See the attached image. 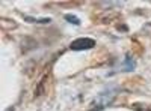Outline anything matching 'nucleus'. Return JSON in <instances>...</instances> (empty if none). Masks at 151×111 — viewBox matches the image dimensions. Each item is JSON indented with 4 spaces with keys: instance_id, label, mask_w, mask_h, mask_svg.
<instances>
[{
    "instance_id": "nucleus-6",
    "label": "nucleus",
    "mask_w": 151,
    "mask_h": 111,
    "mask_svg": "<svg viewBox=\"0 0 151 111\" xmlns=\"http://www.w3.org/2000/svg\"><path fill=\"white\" fill-rule=\"evenodd\" d=\"M130 108L134 110V111H151V104H148V102H133Z\"/></svg>"
},
{
    "instance_id": "nucleus-1",
    "label": "nucleus",
    "mask_w": 151,
    "mask_h": 111,
    "mask_svg": "<svg viewBox=\"0 0 151 111\" xmlns=\"http://www.w3.org/2000/svg\"><path fill=\"white\" fill-rule=\"evenodd\" d=\"M95 39L91 38H79L70 44V50L73 51H86V50H91V48L95 47Z\"/></svg>"
},
{
    "instance_id": "nucleus-7",
    "label": "nucleus",
    "mask_w": 151,
    "mask_h": 111,
    "mask_svg": "<svg viewBox=\"0 0 151 111\" xmlns=\"http://www.w3.org/2000/svg\"><path fill=\"white\" fill-rule=\"evenodd\" d=\"M136 68V63L130 59V57H125L124 60V65H122V71H133Z\"/></svg>"
},
{
    "instance_id": "nucleus-3",
    "label": "nucleus",
    "mask_w": 151,
    "mask_h": 111,
    "mask_svg": "<svg viewBox=\"0 0 151 111\" xmlns=\"http://www.w3.org/2000/svg\"><path fill=\"white\" fill-rule=\"evenodd\" d=\"M50 75H52V71H50V68L45 69V72L42 74V77L40 78V81H38L36 87H35V92H33V96L35 98H40L45 93V87H47V83L50 80Z\"/></svg>"
},
{
    "instance_id": "nucleus-2",
    "label": "nucleus",
    "mask_w": 151,
    "mask_h": 111,
    "mask_svg": "<svg viewBox=\"0 0 151 111\" xmlns=\"http://www.w3.org/2000/svg\"><path fill=\"white\" fill-rule=\"evenodd\" d=\"M121 15L115 11H104V12H100L98 15L94 17V21L97 24H110L113 21H116V18H119Z\"/></svg>"
},
{
    "instance_id": "nucleus-9",
    "label": "nucleus",
    "mask_w": 151,
    "mask_h": 111,
    "mask_svg": "<svg viewBox=\"0 0 151 111\" xmlns=\"http://www.w3.org/2000/svg\"><path fill=\"white\" fill-rule=\"evenodd\" d=\"M36 23L38 24H48V23H52V18H36Z\"/></svg>"
},
{
    "instance_id": "nucleus-4",
    "label": "nucleus",
    "mask_w": 151,
    "mask_h": 111,
    "mask_svg": "<svg viewBox=\"0 0 151 111\" xmlns=\"http://www.w3.org/2000/svg\"><path fill=\"white\" fill-rule=\"evenodd\" d=\"M38 47V42L30 38V36H24V38L21 39V51L23 53H27L30 50H35V48Z\"/></svg>"
},
{
    "instance_id": "nucleus-11",
    "label": "nucleus",
    "mask_w": 151,
    "mask_h": 111,
    "mask_svg": "<svg viewBox=\"0 0 151 111\" xmlns=\"http://www.w3.org/2000/svg\"><path fill=\"white\" fill-rule=\"evenodd\" d=\"M14 110H15L14 107H8V110H6V111H14Z\"/></svg>"
},
{
    "instance_id": "nucleus-10",
    "label": "nucleus",
    "mask_w": 151,
    "mask_h": 111,
    "mask_svg": "<svg viewBox=\"0 0 151 111\" xmlns=\"http://www.w3.org/2000/svg\"><path fill=\"white\" fill-rule=\"evenodd\" d=\"M118 29H119V30H129V27H125V26H119Z\"/></svg>"
},
{
    "instance_id": "nucleus-5",
    "label": "nucleus",
    "mask_w": 151,
    "mask_h": 111,
    "mask_svg": "<svg viewBox=\"0 0 151 111\" xmlns=\"http://www.w3.org/2000/svg\"><path fill=\"white\" fill-rule=\"evenodd\" d=\"M18 27V24L14 21V20H11V18H2V29L3 30H6V32H9V30H15Z\"/></svg>"
},
{
    "instance_id": "nucleus-8",
    "label": "nucleus",
    "mask_w": 151,
    "mask_h": 111,
    "mask_svg": "<svg viewBox=\"0 0 151 111\" xmlns=\"http://www.w3.org/2000/svg\"><path fill=\"white\" fill-rule=\"evenodd\" d=\"M64 18H65L68 23H71L73 26H80V18H77V17L73 15V14H65Z\"/></svg>"
}]
</instances>
